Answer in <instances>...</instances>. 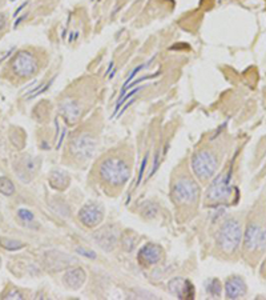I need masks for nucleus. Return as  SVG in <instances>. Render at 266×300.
Listing matches in <instances>:
<instances>
[{
    "label": "nucleus",
    "mask_w": 266,
    "mask_h": 300,
    "mask_svg": "<svg viewBox=\"0 0 266 300\" xmlns=\"http://www.w3.org/2000/svg\"><path fill=\"white\" fill-rule=\"evenodd\" d=\"M96 146H98V140L94 135L90 132H86V131H82V132H78L70 139L68 148H70V154L74 155L78 160L86 162L94 156Z\"/></svg>",
    "instance_id": "20e7f679"
},
{
    "label": "nucleus",
    "mask_w": 266,
    "mask_h": 300,
    "mask_svg": "<svg viewBox=\"0 0 266 300\" xmlns=\"http://www.w3.org/2000/svg\"><path fill=\"white\" fill-rule=\"evenodd\" d=\"M146 162H148V155H145L144 162H142V164H141V168H140V175H138V182H137V184H140V183H141V180H142V175H144L145 167H146Z\"/></svg>",
    "instance_id": "b1692460"
},
{
    "label": "nucleus",
    "mask_w": 266,
    "mask_h": 300,
    "mask_svg": "<svg viewBox=\"0 0 266 300\" xmlns=\"http://www.w3.org/2000/svg\"><path fill=\"white\" fill-rule=\"evenodd\" d=\"M169 292L178 299H193L194 297V288L189 280L182 277H174L168 283Z\"/></svg>",
    "instance_id": "f8f14e48"
},
{
    "label": "nucleus",
    "mask_w": 266,
    "mask_h": 300,
    "mask_svg": "<svg viewBox=\"0 0 266 300\" xmlns=\"http://www.w3.org/2000/svg\"><path fill=\"white\" fill-rule=\"evenodd\" d=\"M70 176H68V174L64 172V171H52L51 174H50V183H51V186L54 187L55 190L64 191L66 187L70 186Z\"/></svg>",
    "instance_id": "a211bd4d"
},
{
    "label": "nucleus",
    "mask_w": 266,
    "mask_h": 300,
    "mask_svg": "<svg viewBox=\"0 0 266 300\" xmlns=\"http://www.w3.org/2000/svg\"><path fill=\"white\" fill-rule=\"evenodd\" d=\"M142 212H144L145 216H148V217L154 216V215H156V207H154L153 204H150V208H145Z\"/></svg>",
    "instance_id": "a878e982"
},
{
    "label": "nucleus",
    "mask_w": 266,
    "mask_h": 300,
    "mask_svg": "<svg viewBox=\"0 0 266 300\" xmlns=\"http://www.w3.org/2000/svg\"><path fill=\"white\" fill-rule=\"evenodd\" d=\"M104 219V208L98 203H86L78 211V220L88 228L102 224Z\"/></svg>",
    "instance_id": "1a4fd4ad"
},
{
    "label": "nucleus",
    "mask_w": 266,
    "mask_h": 300,
    "mask_svg": "<svg viewBox=\"0 0 266 300\" xmlns=\"http://www.w3.org/2000/svg\"><path fill=\"white\" fill-rule=\"evenodd\" d=\"M0 245L8 251H16L24 247V243L19 240H14V239H8V237H0Z\"/></svg>",
    "instance_id": "6ab92c4d"
},
{
    "label": "nucleus",
    "mask_w": 266,
    "mask_h": 300,
    "mask_svg": "<svg viewBox=\"0 0 266 300\" xmlns=\"http://www.w3.org/2000/svg\"><path fill=\"white\" fill-rule=\"evenodd\" d=\"M86 277V271L82 268H80V267H76V268L70 269V271L64 275L63 281L68 288L78 289L84 284Z\"/></svg>",
    "instance_id": "dca6fc26"
},
{
    "label": "nucleus",
    "mask_w": 266,
    "mask_h": 300,
    "mask_svg": "<svg viewBox=\"0 0 266 300\" xmlns=\"http://www.w3.org/2000/svg\"><path fill=\"white\" fill-rule=\"evenodd\" d=\"M46 259H47V265L54 271L66 268V267H70V263H74V264L76 263L74 259H70V256H66L62 252H56V251L48 252Z\"/></svg>",
    "instance_id": "2eb2a0df"
},
{
    "label": "nucleus",
    "mask_w": 266,
    "mask_h": 300,
    "mask_svg": "<svg viewBox=\"0 0 266 300\" xmlns=\"http://www.w3.org/2000/svg\"><path fill=\"white\" fill-rule=\"evenodd\" d=\"M217 167H218V159L210 150H200L193 155L192 170L201 182H208L216 174Z\"/></svg>",
    "instance_id": "7ed1b4c3"
},
{
    "label": "nucleus",
    "mask_w": 266,
    "mask_h": 300,
    "mask_svg": "<svg viewBox=\"0 0 266 300\" xmlns=\"http://www.w3.org/2000/svg\"><path fill=\"white\" fill-rule=\"evenodd\" d=\"M229 180H230V172L220 175L218 178H216L214 182H212L210 186L208 187L206 200L210 203H221L226 200L230 195Z\"/></svg>",
    "instance_id": "6e6552de"
},
{
    "label": "nucleus",
    "mask_w": 266,
    "mask_h": 300,
    "mask_svg": "<svg viewBox=\"0 0 266 300\" xmlns=\"http://www.w3.org/2000/svg\"><path fill=\"white\" fill-rule=\"evenodd\" d=\"M7 299H23V295L19 292V291H16V289H12L11 292L6 295Z\"/></svg>",
    "instance_id": "393cba45"
},
{
    "label": "nucleus",
    "mask_w": 266,
    "mask_h": 300,
    "mask_svg": "<svg viewBox=\"0 0 266 300\" xmlns=\"http://www.w3.org/2000/svg\"><path fill=\"white\" fill-rule=\"evenodd\" d=\"M0 192L6 196H11L15 194V186L8 178H4V176L0 178Z\"/></svg>",
    "instance_id": "aec40b11"
},
{
    "label": "nucleus",
    "mask_w": 266,
    "mask_h": 300,
    "mask_svg": "<svg viewBox=\"0 0 266 300\" xmlns=\"http://www.w3.org/2000/svg\"><path fill=\"white\" fill-rule=\"evenodd\" d=\"M12 72L19 78H31L39 71V62L34 54L28 51H20L14 56L11 62Z\"/></svg>",
    "instance_id": "423d86ee"
},
{
    "label": "nucleus",
    "mask_w": 266,
    "mask_h": 300,
    "mask_svg": "<svg viewBox=\"0 0 266 300\" xmlns=\"http://www.w3.org/2000/svg\"><path fill=\"white\" fill-rule=\"evenodd\" d=\"M244 247L249 252H262L266 248V229L260 224L248 225L246 233H245V243Z\"/></svg>",
    "instance_id": "0eeeda50"
},
{
    "label": "nucleus",
    "mask_w": 266,
    "mask_h": 300,
    "mask_svg": "<svg viewBox=\"0 0 266 300\" xmlns=\"http://www.w3.org/2000/svg\"><path fill=\"white\" fill-rule=\"evenodd\" d=\"M200 187L193 179H178L172 188V199L177 204H192L198 199Z\"/></svg>",
    "instance_id": "39448f33"
},
{
    "label": "nucleus",
    "mask_w": 266,
    "mask_h": 300,
    "mask_svg": "<svg viewBox=\"0 0 266 300\" xmlns=\"http://www.w3.org/2000/svg\"><path fill=\"white\" fill-rule=\"evenodd\" d=\"M76 252H78L80 256L90 257V259H96V252H94L92 249L86 248V247H78V248H76Z\"/></svg>",
    "instance_id": "4be33fe9"
},
{
    "label": "nucleus",
    "mask_w": 266,
    "mask_h": 300,
    "mask_svg": "<svg viewBox=\"0 0 266 300\" xmlns=\"http://www.w3.org/2000/svg\"><path fill=\"white\" fill-rule=\"evenodd\" d=\"M241 241V227L236 219H228L220 227L217 233V244L225 253H233Z\"/></svg>",
    "instance_id": "f03ea898"
},
{
    "label": "nucleus",
    "mask_w": 266,
    "mask_h": 300,
    "mask_svg": "<svg viewBox=\"0 0 266 300\" xmlns=\"http://www.w3.org/2000/svg\"><path fill=\"white\" fill-rule=\"evenodd\" d=\"M12 2H14V0H12Z\"/></svg>",
    "instance_id": "c85d7f7f"
},
{
    "label": "nucleus",
    "mask_w": 266,
    "mask_h": 300,
    "mask_svg": "<svg viewBox=\"0 0 266 300\" xmlns=\"http://www.w3.org/2000/svg\"><path fill=\"white\" fill-rule=\"evenodd\" d=\"M0 264H2V260H0Z\"/></svg>",
    "instance_id": "cd10ccee"
},
{
    "label": "nucleus",
    "mask_w": 266,
    "mask_h": 300,
    "mask_svg": "<svg viewBox=\"0 0 266 300\" xmlns=\"http://www.w3.org/2000/svg\"><path fill=\"white\" fill-rule=\"evenodd\" d=\"M6 26H7V16L4 14H0V32L3 31Z\"/></svg>",
    "instance_id": "bb28decb"
},
{
    "label": "nucleus",
    "mask_w": 266,
    "mask_h": 300,
    "mask_svg": "<svg viewBox=\"0 0 266 300\" xmlns=\"http://www.w3.org/2000/svg\"><path fill=\"white\" fill-rule=\"evenodd\" d=\"M162 257V248L157 244H149L144 245L138 252V260L142 265H153L157 264Z\"/></svg>",
    "instance_id": "4468645a"
},
{
    "label": "nucleus",
    "mask_w": 266,
    "mask_h": 300,
    "mask_svg": "<svg viewBox=\"0 0 266 300\" xmlns=\"http://www.w3.org/2000/svg\"><path fill=\"white\" fill-rule=\"evenodd\" d=\"M39 167V159L30 156V155H26L23 158H20L15 164V174L24 183H30L32 179L35 178V175L38 174Z\"/></svg>",
    "instance_id": "9d476101"
},
{
    "label": "nucleus",
    "mask_w": 266,
    "mask_h": 300,
    "mask_svg": "<svg viewBox=\"0 0 266 300\" xmlns=\"http://www.w3.org/2000/svg\"><path fill=\"white\" fill-rule=\"evenodd\" d=\"M226 296L230 299H236V297L242 296L244 293L246 292V285L244 283V280L241 277H232L226 281Z\"/></svg>",
    "instance_id": "f3484780"
},
{
    "label": "nucleus",
    "mask_w": 266,
    "mask_h": 300,
    "mask_svg": "<svg viewBox=\"0 0 266 300\" xmlns=\"http://www.w3.org/2000/svg\"><path fill=\"white\" fill-rule=\"evenodd\" d=\"M94 241L98 243L102 249H106V251H112L114 248V245L118 244V231L114 227H104V228L98 229V232L94 235Z\"/></svg>",
    "instance_id": "ddd939ff"
},
{
    "label": "nucleus",
    "mask_w": 266,
    "mask_h": 300,
    "mask_svg": "<svg viewBox=\"0 0 266 300\" xmlns=\"http://www.w3.org/2000/svg\"><path fill=\"white\" fill-rule=\"evenodd\" d=\"M59 111L62 116L66 119V123L70 124H74L78 122L80 116H82V104L78 99H74V98H64L62 100L59 106Z\"/></svg>",
    "instance_id": "9b49d317"
},
{
    "label": "nucleus",
    "mask_w": 266,
    "mask_h": 300,
    "mask_svg": "<svg viewBox=\"0 0 266 300\" xmlns=\"http://www.w3.org/2000/svg\"><path fill=\"white\" fill-rule=\"evenodd\" d=\"M18 216H19L23 221L34 220V213H32L31 211H28V209H24V208L19 209V211H18Z\"/></svg>",
    "instance_id": "5701e85b"
},
{
    "label": "nucleus",
    "mask_w": 266,
    "mask_h": 300,
    "mask_svg": "<svg viewBox=\"0 0 266 300\" xmlns=\"http://www.w3.org/2000/svg\"><path fill=\"white\" fill-rule=\"evenodd\" d=\"M206 291L210 293L212 296H220V295H221V284H220V280L212 279V280L208 283Z\"/></svg>",
    "instance_id": "412c9836"
},
{
    "label": "nucleus",
    "mask_w": 266,
    "mask_h": 300,
    "mask_svg": "<svg viewBox=\"0 0 266 300\" xmlns=\"http://www.w3.org/2000/svg\"><path fill=\"white\" fill-rule=\"evenodd\" d=\"M98 174L104 183L112 187L124 186L130 176V166L126 160L118 156H110L102 160L98 167Z\"/></svg>",
    "instance_id": "f257e3e1"
}]
</instances>
